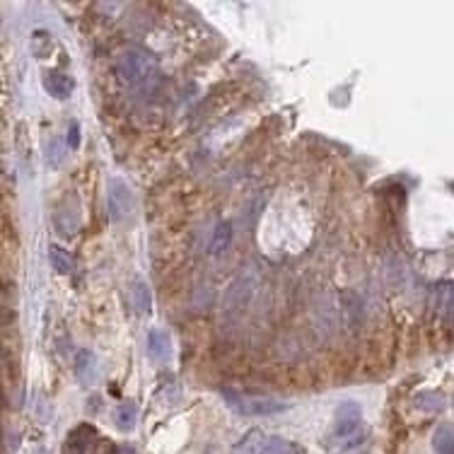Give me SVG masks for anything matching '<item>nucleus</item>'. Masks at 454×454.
Wrapping results in <instances>:
<instances>
[{
	"instance_id": "10",
	"label": "nucleus",
	"mask_w": 454,
	"mask_h": 454,
	"mask_svg": "<svg viewBox=\"0 0 454 454\" xmlns=\"http://www.w3.org/2000/svg\"><path fill=\"white\" fill-rule=\"evenodd\" d=\"M413 403H416L418 411L437 413V411H442V408H445V396H442L440 392H421V394H416Z\"/></svg>"
},
{
	"instance_id": "17",
	"label": "nucleus",
	"mask_w": 454,
	"mask_h": 454,
	"mask_svg": "<svg viewBox=\"0 0 454 454\" xmlns=\"http://www.w3.org/2000/svg\"><path fill=\"white\" fill-rule=\"evenodd\" d=\"M68 143H71V148H78L80 146V128H78V123H71V136H68Z\"/></svg>"
},
{
	"instance_id": "18",
	"label": "nucleus",
	"mask_w": 454,
	"mask_h": 454,
	"mask_svg": "<svg viewBox=\"0 0 454 454\" xmlns=\"http://www.w3.org/2000/svg\"><path fill=\"white\" fill-rule=\"evenodd\" d=\"M114 454H136V452H133V447L121 445V447H116V450H114Z\"/></svg>"
},
{
	"instance_id": "19",
	"label": "nucleus",
	"mask_w": 454,
	"mask_h": 454,
	"mask_svg": "<svg viewBox=\"0 0 454 454\" xmlns=\"http://www.w3.org/2000/svg\"><path fill=\"white\" fill-rule=\"evenodd\" d=\"M452 403H454V401H452Z\"/></svg>"
},
{
	"instance_id": "4",
	"label": "nucleus",
	"mask_w": 454,
	"mask_h": 454,
	"mask_svg": "<svg viewBox=\"0 0 454 454\" xmlns=\"http://www.w3.org/2000/svg\"><path fill=\"white\" fill-rule=\"evenodd\" d=\"M109 213L112 220L121 222L133 213V193L123 179H112L109 182Z\"/></svg>"
},
{
	"instance_id": "12",
	"label": "nucleus",
	"mask_w": 454,
	"mask_h": 454,
	"mask_svg": "<svg viewBox=\"0 0 454 454\" xmlns=\"http://www.w3.org/2000/svg\"><path fill=\"white\" fill-rule=\"evenodd\" d=\"M261 454H302V450L286 437H268L261 445Z\"/></svg>"
},
{
	"instance_id": "7",
	"label": "nucleus",
	"mask_w": 454,
	"mask_h": 454,
	"mask_svg": "<svg viewBox=\"0 0 454 454\" xmlns=\"http://www.w3.org/2000/svg\"><path fill=\"white\" fill-rule=\"evenodd\" d=\"M148 353L157 363H167L172 358V341H169V336L162 329H152L148 333Z\"/></svg>"
},
{
	"instance_id": "2",
	"label": "nucleus",
	"mask_w": 454,
	"mask_h": 454,
	"mask_svg": "<svg viewBox=\"0 0 454 454\" xmlns=\"http://www.w3.org/2000/svg\"><path fill=\"white\" fill-rule=\"evenodd\" d=\"M222 396H225L227 406L239 416H273V413H283L288 408V403L278 401V399L247 396V394L229 392V389H222Z\"/></svg>"
},
{
	"instance_id": "13",
	"label": "nucleus",
	"mask_w": 454,
	"mask_h": 454,
	"mask_svg": "<svg viewBox=\"0 0 454 454\" xmlns=\"http://www.w3.org/2000/svg\"><path fill=\"white\" fill-rule=\"evenodd\" d=\"M136 421H138V406L133 401H126L116 408V426L119 430L128 433L136 428Z\"/></svg>"
},
{
	"instance_id": "9",
	"label": "nucleus",
	"mask_w": 454,
	"mask_h": 454,
	"mask_svg": "<svg viewBox=\"0 0 454 454\" xmlns=\"http://www.w3.org/2000/svg\"><path fill=\"white\" fill-rule=\"evenodd\" d=\"M229 244H232V225L229 222H218L211 237V254L220 256V254H225L229 249Z\"/></svg>"
},
{
	"instance_id": "16",
	"label": "nucleus",
	"mask_w": 454,
	"mask_h": 454,
	"mask_svg": "<svg viewBox=\"0 0 454 454\" xmlns=\"http://www.w3.org/2000/svg\"><path fill=\"white\" fill-rule=\"evenodd\" d=\"M61 159H63V146H61V141H49V155H46V162H49V167H56V164H61Z\"/></svg>"
},
{
	"instance_id": "8",
	"label": "nucleus",
	"mask_w": 454,
	"mask_h": 454,
	"mask_svg": "<svg viewBox=\"0 0 454 454\" xmlns=\"http://www.w3.org/2000/svg\"><path fill=\"white\" fill-rule=\"evenodd\" d=\"M71 445L78 454H97V430L92 426H78L71 435Z\"/></svg>"
},
{
	"instance_id": "1",
	"label": "nucleus",
	"mask_w": 454,
	"mask_h": 454,
	"mask_svg": "<svg viewBox=\"0 0 454 454\" xmlns=\"http://www.w3.org/2000/svg\"><path fill=\"white\" fill-rule=\"evenodd\" d=\"M152 68H155V61L146 49L131 46V49H123L116 56V73L126 85L143 82V80L152 73Z\"/></svg>"
},
{
	"instance_id": "5",
	"label": "nucleus",
	"mask_w": 454,
	"mask_h": 454,
	"mask_svg": "<svg viewBox=\"0 0 454 454\" xmlns=\"http://www.w3.org/2000/svg\"><path fill=\"white\" fill-rule=\"evenodd\" d=\"M76 377L82 384H94L99 379V358L92 351H78L76 356Z\"/></svg>"
},
{
	"instance_id": "11",
	"label": "nucleus",
	"mask_w": 454,
	"mask_h": 454,
	"mask_svg": "<svg viewBox=\"0 0 454 454\" xmlns=\"http://www.w3.org/2000/svg\"><path fill=\"white\" fill-rule=\"evenodd\" d=\"M433 447L437 454H454V426H440L433 435Z\"/></svg>"
},
{
	"instance_id": "14",
	"label": "nucleus",
	"mask_w": 454,
	"mask_h": 454,
	"mask_svg": "<svg viewBox=\"0 0 454 454\" xmlns=\"http://www.w3.org/2000/svg\"><path fill=\"white\" fill-rule=\"evenodd\" d=\"M131 300H133V307H136V312L148 314V312H150V307H152L150 288H148L143 281H138L136 286L131 288Z\"/></svg>"
},
{
	"instance_id": "15",
	"label": "nucleus",
	"mask_w": 454,
	"mask_h": 454,
	"mask_svg": "<svg viewBox=\"0 0 454 454\" xmlns=\"http://www.w3.org/2000/svg\"><path fill=\"white\" fill-rule=\"evenodd\" d=\"M49 259H51V266L56 268L58 273H71L73 271V256L58 244H51L49 247Z\"/></svg>"
},
{
	"instance_id": "6",
	"label": "nucleus",
	"mask_w": 454,
	"mask_h": 454,
	"mask_svg": "<svg viewBox=\"0 0 454 454\" xmlns=\"http://www.w3.org/2000/svg\"><path fill=\"white\" fill-rule=\"evenodd\" d=\"M44 87H46V92L51 94V97L56 99H68L73 94V89H76V80L71 76H66V73H46V78H44Z\"/></svg>"
},
{
	"instance_id": "3",
	"label": "nucleus",
	"mask_w": 454,
	"mask_h": 454,
	"mask_svg": "<svg viewBox=\"0 0 454 454\" xmlns=\"http://www.w3.org/2000/svg\"><path fill=\"white\" fill-rule=\"evenodd\" d=\"M256 286H259L256 271H254V268H244V271L234 278V283L229 286V290L225 293V302H222L225 312H239L242 307H247V302L254 297Z\"/></svg>"
}]
</instances>
